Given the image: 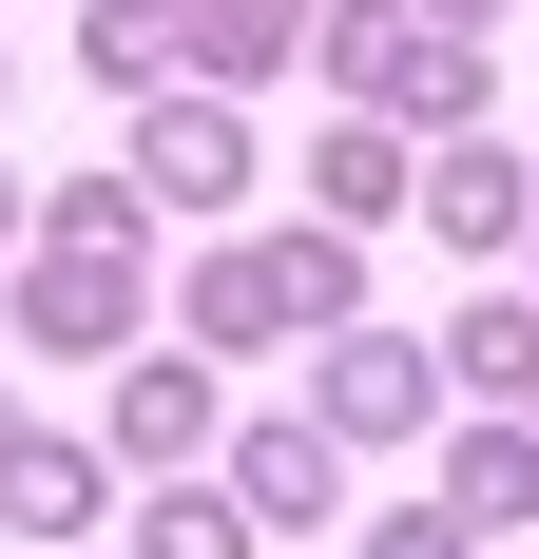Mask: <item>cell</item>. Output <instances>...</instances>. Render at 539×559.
I'll return each instance as SVG.
<instances>
[{"instance_id":"obj_1","label":"cell","mask_w":539,"mask_h":559,"mask_svg":"<svg viewBox=\"0 0 539 559\" xmlns=\"http://www.w3.org/2000/svg\"><path fill=\"white\" fill-rule=\"evenodd\" d=\"M173 58V0H97V78H155Z\"/></svg>"},{"instance_id":"obj_2","label":"cell","mask_w":539,"mask_h":559,"mask_svg":"<svg viewBox=\"0 0 539 559\" xmlns=\"http://www.w3.org/2000/svg\"><path fill=\"white\" fill-rule=\"evenodd\" d=\"M213 20H231L213 58H289V39H270V20H289V0H213Z\"/></svg>"}]
</instances>
